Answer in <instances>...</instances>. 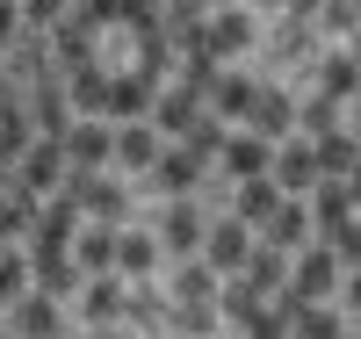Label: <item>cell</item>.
I'll return each instance as SVG.
<instances>
[{
	"label": "cell",
	"instance_id": "d6986e66",
	"mask_svg": "<svg viewBox=\"0 0 361 339\" xmlns=\"http://www.w3.org/2000/svg\"><path fill=\"white\" fill-rule=\"evenodd\" d=\"M8 325H15L22 339H44V332H58V325H66V311H58V296H51V289H37V282H29V289L8 303Z\"/></svg>",
	"mask_w": 361,
	"mask_h": 339
},
{
	"label": "cell",
	"instance_id": "ba28073f",
	"mask_svg": "<svg viewBox=\"0 0 361 339\" xmlns=\"http://www.w3.org/2000/svg\"><path fill=\"white\" fill-rule=\"evenodd\" d=\"M73 296H80V318H87V325H123V296H130V282L109 267V274H80Z\"/></svg>",
	"mask_w": 361,
	"mask_h": 339
},
{
	"label": "cell",
	"instance_id": "7dc6e473",
	"mask_svg": "<svg viewBox=\"0 0 361 339\" xmlns=\"http://www.w3.org/2000/svg\"><path fill=\"white\" fill-rule=\"evenodd\" d=\"M354 101H361V87H354Z\"/></svg>",
	"mask_w": 361,
	"mask_h": 339
},
{
	"label": "cell",
	"instance_id": "ac0fdd59",
	"mask_svg": "<svg viewBox=\"0 0 361 339\" xmlns=\"http://www.w3.org/2000/svg\"><path fill=\"white\" fill-rule=\"evenodd\" d=\"M217 318H231L238 332H275L267 325V289H253L246 274H231V282L217 289Z\"/></svg>",
	"mask_w": 361,
	"mask_h": 339
},
{
	"label": "cell",
	"instance_id": "6da1fadb",
	"mask_svg": "<svg viewBox=\"0 0 361 339\" xmlns=\"http://www.w3.org/2000/svg\"><path fill=\"white\" fill-rule=\"evenodd\" d=\"M217 289H224V274L209 267L202 253H188L180 274H173V325L180 332H209V325H217Z\"/></svg>",
	"mask_w": 361,
	"mask_h": 339
},
{
	"label": "cell",
	"instance_id": "83f0119b",
	"mask_svg": "<svg viewBox=\"0 0 361 339\" xmlns=\"http://www.w3.org/2000/svg\"><path fill=\"white\" fill-rule=\"evenodd\" d=\"M37 209H44V195L22 188V180H8V188H0V238H29Z\"/></svg>",
	"mask_w": 361,
	"mask_h": 339
},
{
	"label": "cell",
	"instance_id": "cb8c5ba5",
	"mask_svg": "<svg viewBox=\"0 0 361 339\" xmlns=\"http://www.w3.org/2000/svg\"><path fill=\"white\" fill-rule=\"evenodd\" d=\"M195 116H202V94H188L180 80L152 94V130H159V137H180V130H188Z\"/></svg>",
	"mask_w": 361,
	"mask_h": 339
},
{
	"label": "cell",
	"instance_id": "d4e9b609",
	"mask_svg": "<svg viewBox=\"0 0 361 339\" xmlns=\"http://www.w3.org/2000/svg\"><path fill=\"white\" fill-rule=\"evenodd\" d=\"M282 202V188H275V173H246V180H231V217L238 224H253L260 231V217Z\"/></svg>",
	"mask_w": 361,
	"mask_h": 339
},
{
	"label": "cell",
	"instance_id": "ee69618b",
	"mask_svg": "<svg viewBox=\"0 0 361 339\" xmlns=\"http://www.w3.org/2000/svg\"><path fill=\"white\" fill-rule=\"evenodd\" d=\"M8 87H15V80H8V66H0V94H8Z\"/></svg>",
	"mask_w": 361,
	"mask_h": 339
},
{
	"label": "cell",
	"instance_id": "7bdbcfd3",
	"mask_svg": "<svg viewBox=\"0 0 361 339\" xmlns=\"http://www.w3.org/2000/svg\"><path fill=\"white\" fill-rule=\"evenodd\" d=\"M195 8H202V15H209V8H224V0H195Z\"/></svg>",
	"mask_w": 361,
	"mask_h": 339
},
{
	"label": "cell",
	"instance_id": "836d02e7",
	"mask_svg": "<svg viewBox=\"0 0 361 339\" xmlns=\"http://www.w3.org/2000/svg\"><path fill=\"white\" fill-rule=\"evenodd\" d=\"M296 130H304V137H325V130H340V101H333V94H311V101H296Z\"/></svg>",
	"mask_w": 361,
	"mask_h": 339
},
{
	"label": "cell",
	"instance_id": "7402d4cb",
	"mask_svg": "<svg viewBox=\"0 0 361 339\" xmlns=\"http://www.w3.org/2000/svg\"><path fill=\"white\" fill-rule=\"evenodd\" d=\"M246 130H260L267 144H282V137L296 130V101L282 94V87H260V94H253V109H246Z\"/></svg>",
	"mask_w": 361,
	"mask_h": 339
},
{
	"label": "cell",
	"instance_id": "7c38bea8",
	"mask_svg": "<svg viewBox=\"0 0 361 339\" xmlns=\"http://www.w3.org/2000/svg\"><path fill=\"white\" fill-rule=\"evenodd\" d=\"M253 253V224H238V217H217V224H202V260L217 267V274H238Z\"/></svg>",
	"mask_w": 361,
	"mask_h": 339
},
{
	"label": "cell",
	"instance_id": "e0dca14e",
	"mask_svg": "<svg viewBox=\"0 0 361 339\" xmlns=\"http://www.w3.org/2000/svg\"><path fill=\"white\" fill-rule=\"evenodd\" d=\"M253 94H260V80H253V73H238V66H217V80H209L202 109H209V116H224V123H246Z\"/></svg>",
	"mask_w": 361,
	"mask_h": 339
},
{
	"label": "cell",
	"instance_id": "f1b7e54d",
	"mask_svg": "<svg viewBox=\"0 0 361 339\" xmlns=\"http://www.w3.org/2000/svg\"><path fill=\"white\" fill-rule=\"evenodd\" d=\"M238 274H246L253 289L275 296V289L289 282V253H282V245H267V238H253V253H246V267H238Z\"/></svg>",
	"mask_w": 361,
	"mask_h": 339
},
{
	"label": "cell",
	"instance_id": "603a6c76",
	"mask_svg": "<svg viewBox=\"0 0 361 339\" xmlns=\"http://www.w3.org/2000/svg\"><path fill=\"white\" fill-rule=\"evenodd\" d=\"M152 159H159V130H152V116L116 123V166H123V173H145Z\"/></svg>",
	"mask_w": 361,
	"mask_h": 339
},
{
	"label": "cell",
	"instance_id": "74e56055",
	"mask_svg": "<svg viewBox=\"0 0 361 339\" xmlns=\"http://www.w3.org/2000/svg\"><path fill=\"white\" fill-rule=\"evenodd\" d=\"M15 29H22V0H0V51L15 44Z\"/></svg>",
	"mask_w": 361,
	"mask_h": 339
},
{
	"label": "cell",
	"instance_id": "3957f363",
	"mask_svg": "<svg viewBox=\"0 0 361 339\" xmlns=\"http://www.w3.org/2000/svg\"><path fill=\"white\" fill-rule=\"evenodd\" d=\"M289 296H304V303H325V296H333L340 289V253H333V245H296V253H289V282H282Z\"/></svg>",
	"mask_w": 361,
	"mask_h": 339
},
{
	"label": "cell",
	"instance_id": "ab89813d",
	"mask_svg": "<svg viewBox=\"0 0 361 339\" xmlns=\"http://www.w3.org/2000/svg\"><path fill=\"white\" fill-rule=\"evenodd\" d=\"M282 8H289V15H304V22H311V15H318V0H282Z\"/></svg>",
	"mask_w": 361,
	"mask_h": 339
},
{
	"label": "cell",
	"instance_id": "52a82bcc",
	"mask_svg": "<svg viewBox=\"0 0 361 339\" xmlns=\"http://www.w3.org/2000/svg\"><path fill=\"white\" fill-rule=\"evenodd\" d=\"M202 51H209V58H246V51H253V15L231 8V0H224V8H209V15H202Z\"/></svg>",
	"mask_w": 361,
	"mask_h": 339
},
{
	"label": "cell",
	"instance_id": "4dcf8cb0",
	"mask_svg": "<svg viewBox=\"0 0 361 339\" xmlns=\"http://www.w3.org/2000/svg\"><path fill=\"white\" fill-rule=\"evenodd\" d=\"M311 152H318V180H340V173L361 159V144H354L347 123H340V130H325V137H311Z\"/></svg>",
	"mask_w": 361,
	"mask_h": 339
},
{
	"label": "cell",
	"instance_id": "2e32d148",
	"mask_svg": "<svg viewBox=\"0 0 361 339\" xmlns=\"http://www.w3.org/2000/svg\"><path fill=\"white\" fill-rule=\"evenodd\" d=\"M152 94H159V73H109V123H130V116H152Z\"/></svg>",
	"mask_w": 361,
	"mask_h": 339
},
{
	"label": "cell",
	"instance_id": "8d00e7d4",
	"mask_svg": "<svg viewBox=\"0 0 361 339\" xmlns=\"http://www.w3.org/2000/svg\"><path fill=\"white\" fill-rule=\"evenodd\" d=\"M275 51H282V58H304V51H311V29H304V15H289V29L275 37Z\"/></svg>",
	"mask_w": 361,
	"mask_h": 339
},
{
	"label": "cell",
	"instance_id": "e575fe53",
	"mask_svg": "<svg viewBox=\"0 0 361 339\" xmlns=\"http://www.w3.org/2000/svg\"><path fill=\"white\" fill-rule=\"evenodd\" d=\"M318 22H325V29H340V37H347V29L361 22V0H318Z\"/></svg>",
	"mask_w": 361,
	"mask_h": 339
},
{
	"label": "cell",
	"instance_id": "1f68e13d",
	"mask_svg": "<svg viewBox=\"0 0 361 339\" xmlns=\"http://www.w3.org/2000/svg\"><path fill=\"white\" fill-rule=\"evenodd\" d=\"M29 289V245L22 238H0V311Z\"/></svg>",
	"mask_w": 361,
	"mask_h": 339
},
{
	"label": "cell",
	"instance_id": "d590c367",
	"mask_svg": "<svg viewBox=\"0 0 361 339\" xmlns=\"http://www.w3.org/2000/svg\"><path fill=\"white\" fill-rule=\"evenodd\" d=\"M66 8H73V0H22V22H29V29H51Z\"/></svg>",
	"mask_w": 361,
	"mask_h": 339
},
{
	"label": "cell",
	"instance_id": "f35d334b",
	"mask_svg": "<svg viewBox=\"0 0 361 339\" xmlns=\"http://www.w3.org/2000/svg\"><path fill=\"white\" fill-rule=\"evenodd\" d=\"M340 296H347V311L361 318V260H354V274H347V289H340Z\"/></svg>",
	"mask_w": 361,
	"mask_h": 339
},
{
	"label": "cell",
	"instance_id": "44dd1931",
	"mask_svg": "<svg viewBox=\"0 0 361 339\" xmlns=\"http://www.w3.org/2000/svg\"><path fill=\"white\" fill-rule=\"evenodd\" d=\"M116 231H123V224L80 217V231H73V260H80V274H109V267H116Z\"/></svg>",
	"mask_w": 361,
	"mask_h": 339
},
{
	"label": "cell",
	"instance_id": "b9f144b4",
	"mask_svg": "<svg viewBox=\"0 0 361 339\" xmlns=\"http://www.w3.org/2000/svg\"><path fill=\"white\" fill-rule=\"evenodd\" d=\"M347 37H354V58H361V22H354V29H347Z\"/></svg>",
	"mask_w": 361,
	"mask_h": 339
},
{
	"label": "cell",
	"instance_id": "8fae6325",
	"mask_svg": "<svg viewBox=\"0 0 361 339\" xmlns=\"http://www.w3.org/2000/svg\"><path fill=\"white\" fill-rule=\"evenodd\" d=\"M253 238H267V245H282V253H296L304 238H318V224H311V202H304V195H282V202L260 217V231H253Z\"/></svg>",
	"mask_w": 361,
	"mask_h": 339
},
{
	"label": "cell",
	"instance_id": "7a4b0ae2",
	"mask_svg": "<svg viewBox=\"0 0 361 339\" xmlns=\"http://www.w3.org/2000/svg\"><path fill=\"white\" fill-rule=\"evenodd\" d=\"M58 188L80 202V217H102V224H123V217H130V188H123V180H109L102 166H66Z\"/></svg>",
	"mask_w": 361,
	"mask_h": 339
},
{
	"label": "cell",
	"instance_id": "f6af8a7d",
	"mask_svg": "<svg viewBox=\"0 0 361 339\" xmlns=\"http://www.w3.org/2000/svg\"><path fill=\"white\" fill-rule=\"evenodd\" d=\"M260 8H282V0H260Z\"/></svg>",
	"mask_w": 361,
	"mask_h": 339
},
{
	"label": "cell",
	"instance_id": "d6a6232c",
	"mask_svg": "<svg viewBox=\"0 0 361 339\" xmlns=\"http://www.w3.org/2000/svg\"><path fill=\"white\" fill-rule=\"evenodd\" d=\"M180 144H188L202 166H217V152H224V116H209V109H202L188 130H180Z\"/></svg>",
	"mask_w": 361,
	"mask_h": 339
},
{
	"label": "cell",
	"instance_id": "4fadbf2b",
	"mask_svg": "<svg viewBox=\"0 0 361 339\" xmlns=\"http://www.w3.org/2000/svg\"><path fill=\"white\" fill-rule=\"evenodd\" d=\"M15 180H22V188H37V195H51L58 180H66V144H58V137H29L22 159H15Z\"/></svg>",
	"mask_w": 361,
	"mask_h": 339
},
{
	"label": "cell",
	"instance_id": "f546056e",
	"mask_svg": "<svg viewBox=\"0 0 361 339\" xmlns=\"http://www.w3.org/2000/svg\"><path fill=\"white\" fill-rule=\"evenodd\" d=\"M354 87H361V58H354V51H325V58H318V94L354 101Z\"/></svg>",
	"mask_w": 361,
	"mask_h": 339
},
{
	"label": "cell",
	"instance_id": "30bf717a",
	"mask_svg": "<svg viewBox=\"0 0 361 339\" xmlns=\"http://www.w3.org/2000/svg\"><path fill=\"white\" fill-rule=\"evenodd\" d=\"M267 173H275L282 195H311V188H318V152H311V137L289 130V137L275 144V166H267Z\"/></svg>",
	"mask_w": 361,
	"mask_h": 339
},
{
	"label": "cell",
	"instance_id": "8992f818",
	"mask_svg": "<svg viewBox=\"0 0 361 339\" xmlns=\"http://www.w3.org/2000/svg\"><path fill=\"white\" fill-rule=\"evenodd\" d=\"M202 202L195 195H166V217H159V253H173V260H188V253H202Z\"/></svg>",
	"mask_w": 361,
	"mask_h": 339
},
{
	"label": "cell",
	"instance_id": "4316f807",
	"mask_svg": "<svg viewBox=\"0 0 361 339\" xmlns=\"http://www.w3.org/2000/svg\"><path fill=\"white\" fill-rule=\"evenodd\" d=\"M159 267V231H116V274L123 282H145Z\"/></svg>",
	"mask_w": 361,
	"mask_h": 339
},
{
	"label": "cell",
	"instance_id": "ffe728a7",
	"mask_svg": "<svg viewBox=\"0 0 361 339\" xmlns=\"http://www.w3.org/2000/svg\"><path fill=\"white\" fill-rule=\"evenodd\" d=\"M66 101H73V116H109V73H102V58L66 66Z\"/></svg>",
	"mask_w": 361,
	"mask_h": 339
},
{
	"label": "cell",
	"instance_id": "5b68a950",
	"mask_svg": "<svg viewBox=\"0 0 361 339\" xmlns=\"http://www.w3.org/2000/svg\"><path fill=\"white\" fill-rule=\"evenodd\" d=\"M58 144H66V166H109L116 159V123L109 116H73Z\"/></svg>",
	"mask_w": 361,
	"mask_h": 339
},
{
	"label": "cell",
	"instance_id": "5bb4252c",
	"mask_svg": "<svg viewBox=\"0 0 361 339\" xmlns=\"http://www.w3.org/2000/svg\"><path fill=\"white\" fill-rule=\"evenodd\" d=\"M202 173H209V166L195 159V152H188V144H173V152L159 144V159H152V166H145V180H152V188H159V195H195V188H202Z\"/></svg>",
	"mask_w": 361,
	"mask_h": 339
},
{
	"label": "cell",
	"instance_id": "bcb514c9",
	"mask_svg": "<svg viewBox=\"0 0 361 339\" xmlns=\"http://www.w3.org/2000/svg\"><path fill=\"white\" fill-rule=\"evenodd\" d=\"M354 144H361V123H354Z\"/></svg>",
	"mask_w": 361,
	"mask_h": 339
},
{
	"label": "cell",
	"instance_id": "9a60e30c",
	"mask_svg": "<svg viewBox=\"0 0 361 339\" xmlns=\"http://www.w3.org/2000/svg\"><path fill=\"white\" fill-rule=\"evenodd\" d=\"M217 166H224V180H246V173H267L275 166V144H267L260 130H224V152H217Z\"/></svg>",
	"mask_w": 361,
	"mask_h": 339
},
{
	"label": "cell",
	"instance_id": "9c48e42d",
	"mask_svg": "<svg viewBox=\"0 0 361 339\" xmlns=\"http://www.w3.org/2000/svg\"><path fill=\"white\" fill-rule=\"evenodd\" d=\"M22 101H29V123H37V137H66L73 101H66V80H58V73L29 80V87H22Z\"/></svg>",
	"mask_w": 361,
	"mask_h": 339
},
{
	"label": "cell",
	"instance_id": "277c9868",
	"mask_svg": "<svg viewBox=\"0 0 361 339\" xmlns=\"http://www.w3.org/2000/svg\"><path fill=\"white\" fill-rule=\"evenodd\" d=\"M0 66H8V80L15 87H29V80H44V73H58V51H51V29H15V44L0 51Z\"/></svg>",
	"mask_w": 361,
	"mask_h": 339
},
{
	"label": "cell",
	"instance_id": "484cf974",
	"mask_svg": "<svg viewBox=\"0 0 361 339\" xmlns=\"http://www.w3.org/2000/svg\"><path fill=\"white\" fill-rule=\"evenodd\" d=\"M304 202H311V224H318V238H340V231L354 224V202H347V188H340V180H318V188H311Z\"/></svg>",
	"mask_w": 361,
	"mask_h": 339
},
{
	"label": "cell",
	"instance_id": "60d3db41",
	"mask_svg": "<svg viewBox=\"0 0 361 339\" xmlns=\"http://www.w3.org/2000/svg\"><path fill=\"white\" fill-rule=\"evenodd\" d=\"M8 180H15V166H8V159H0V188H8Z\"/></svg>",
	"mask_w": 361,
	"mask_h": 339
}]
</instances>
